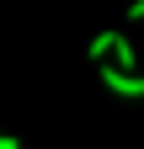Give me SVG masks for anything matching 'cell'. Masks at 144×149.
Returning a JSON list of instances; mask_svg holds the SVG:
<instances>
[{"label": "cell", "mask_w": 144, "mask_h": 149, "mask_svg": "<svg viewBox=\"0 0 144 149\" xmlns=\"http://www.w3.org/2000/svg\"><path fill=\"white\" fill-rule=\"evenodd\" d=\"M101 85L112 91V96H128V101L144 96V74H134V69H112V64H101Z\"/></svg>", "instance_id": "6da1fadb"}, {"label": "cell", "mask_w": 144, "mask_h": 149, "mask_svg": "<svg viewBox=\"0 0 144 149\" xmlns=\"http://www.w3.org/2000/svg\"><path fill=\"white\" fill-rule=\"evenodd\" d=\"M112 48H117V32H96V37H91V59H96V64H107Z\"/></svg>", "instance_id": "7a4b0ae2"}, {"label": "cell", "mask_w": 144, "mask_h": 149, "mask_svg": "<svg viewBox=\"0 0 144 149\" xmlns=\"http://www.w3.org/2000/svg\"><path fill=\"white\" fill-rule=\"evenodd\" d=\"M112 59H117V69H134V64H139V53H134V43H128L123 32H117V48H112Z\"/></svg>", "instance_id": "3957f363"}, {"label": "cell", "mask_w": 144, "mask_h": 149, "mask_svg": "<svg viewBox=\"0 0 144 149\" xmlns=\"http://www.w3.org/2000/svg\"><path fill=\"white\" fill-rule=\"evenodd\" d=\"M128 22H144V0H134V6H128Z\"/></svg>", "instance_id": "277c9868"}, {"label": "cell", "mask_w": 144, "mask_h": 149, "mask_svg": "<svg viewBox=\"0 0 144 149\" xmlns=\"http://www.w3.org/2000/svg\"><path fill=\"white\" fill-rule=\"evenodd\" d=\"M0 149H22V144H16V139H11V133H0Z\"/></svg>", "instance_id": "5b68a950"}]
</instances>
